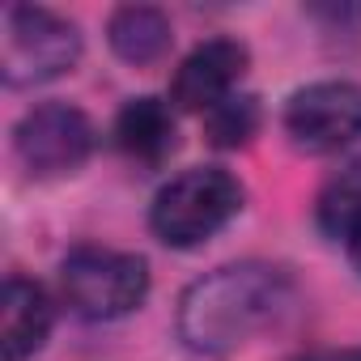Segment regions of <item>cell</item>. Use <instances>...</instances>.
<instances>
[{"label":"cell","mask_w":361,"mask_h":361,"mask_svg":"<svg viewBox=\"0 0 361 361\" xmlns=\"http://www.w3.org/2000/svg\"><path fill=\"white\" fill-rule=\"evenodd\" d=\"M243 209V183L221 166H192L174 174L170 183L153 196L149 230L166 247H200L217 230H226Z\"/></svg>","instance_id":"cell-2"},{"label":"cell","mask_w":361,"mask_h":361,"mask_svg":"<svg viewBox=\"0 0 361 361\" xmlns=\"http://www.w3.org/2000/svg\"><path fill=\"white\" fill-rule=\"evenodd\" d=\"M247 64H251V51L238 39H209L174 68L170 102L178 111H204L209 115L217 102H226L234 94Z\"/></svg>","instance_id":"cell-7"},{"label":"cell","mask_w":361,"mask_h":361,"mask_svg":"<svg viewBox=\"0 0 361 361\" xmlns=\"http://www.w3.org/2000/svg\"><path fill=\"white\" fill-rule=\"evenodd\" d=\"M60 293L81 319H123L149 298V264L132 251L85 243L60 259Z\"/></svg>","instance_id":"cell-3"},{"label":"cell","mask_w":361,"mask_h":361,"mask_svg":"<svg viewBox=\"0 0 361 361\" xmlns=\"http://www.w3.org/2000/svg\"><path fill=\"white\" fill-rule=\"evenodd\" d=\"M293 361H361V344H348V348H310Z\"/></svg>","instance_id":"cell-13"},{"label":"cell","mask_w":361,"mask_h":361,"mask_svg":"<svg viewBox=\"0 0 361 361\" xmlns=\"http://www.w3.org/2000/svg\"><path fill=\"white\" fill-rule=\"evenodd\" d=\"M51 336V298L43 285L26 276L5 281V298H0V357L5 361H26L35 357Z\"/></svg>","instance_id":"cell-8"},{"label":"cell","mask_w":361,"mask_h":361,"mask_svg":"<svg viewBox=\"0 0 361 361\" xmlns=\"http://www.w3.org/2000/svg\"><path fill=\"white\" fill-rule=\"evenodd\" d=\"M106 43L119 60L128 64H157L170 43H174V30H170V18L153 5H119L106 22Z\"/></svg>","instance_id":"cell-9"},{"label":"cell","mask_w":361,"mask_h":361,"mask_svg":"<svg viewBox=\"0 0 361 361\" xmlns=\"http://www.w3.org/2000/svg\"><path fill=\"white\" fill-rule=\"evenodd\" d=\"M259 119H264V111H259L255 94H230L226 102H217L204 115V132L217 149H238L259 132Z\"/></svg>","instance_id":"cell-12"},{"label":"cell","mask_w":361,"mask_h":361,"mask_svg":"<svg viewBox=\"0 0 361 361\" xmlns=\"http://www.w3.org/2000/svg\"><path fill=\"white\" fill-rule=\"evenodd\" d=\"M115 145L145 166H157L174 149V115L161 98H132L115 115Z\"/></svg>","instance_id":"cell-10"},{"label":"cell","mask_w":361,"mask_h":361,"mask_svg":"<svg viewBox=\"0 0 361 361\" xmlns=\"http://www.w3.org/2000/svg\"><path fill=\"white\" fill-rule=\"evenodd\" d=\"M285 132L302 153H340L361 136V85L314 81L302 85L285 106Z\"/></svg>","instance_id":"cell-6"},{"label":"cell","mask_w":361,"mask_h":361,"mask_svg":"<svg viewBox=\"0 0 361 361\" xmlns=\"http://www.w3.org/2000/svg\"><path fill=\"white\" fill-rule=\"evenodd\" d=\"M13 149L35 178H60L85 166L94 153V123L81 106L43 102L13 128Z\"/></svg>","instance_id":"cell-5"},{"label":"cell","mask_w":361,"mask_h":361,"mask_svg":"<svg viewBox=\"0 0 361 361\" xmlns=\"http://www.w3.org/2000/svg\"><path fill=\"white\" fill-rule=\"evenodd\" d=\"M81 60V30L39 5H9L0 35V77L9 90H30L64 77Z\"/></svg>","instance_id":"cell-4"},{"label":"cell","mask_w":361,"mask_h":361,"mask_svg":"<svg viewBox=\"0 0 361 361\" xmlns=\"http://www.w3.org/2000/svg\"><path fill=\"white\" fill-rule=\"evenodd\" d=\"M344 247H348V259H353V268L361 272V226L348 234V243H344Z\"/></svg>","instance_id":"cell-14"},{"label":"cell","mask_w":361,"mask_h":361,"mask_svg":"<svg viewBox=\"0 0 361 361\" xmlns=\"http://www.w3.org/2000/svg\"><path fill=\"white\" fill-rule=\"evenodd\" d=\"M319 230L336 243H348V234L361 226V157H353L344 170H336L314 204Z\"/></svg>","instance_id":"cell-11"},{"label":"cell","mask_w":361,"mask_h":361,"mask_svg":"<svg viewBox=\"0 0 361 361\" xmlns=\"http://www.w3.org/2000/svg\"><path fill=\"white\" fill-rule=\"evenodd\" d=\"M293 306V276L276 264H226L178 298V340L200 357H226L281 323Z\"/></svg>","instance_id":"cell-1"}]
</instances>
